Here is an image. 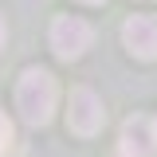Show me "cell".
Instances as JSON below:
<instances>
[{"mask_svg": "<svg viewBox=\"0 0 157 157\" xmlns=\"http://www.w3.org/2000/svg\"><path fill=\"white\" fill-rule=\"evenodd\" d=\"M55 75L43 71V67H28L16 82V110L28 126H47L51 114H55Z\"/></svg>", "mask_w": 157, "mask_h": 157, "instance_id": "6da1fadb", "label": "cell"}, {"mask_svg": "<svg viewBox=\"0 0 157 157\" xmlns=\"http://www.w3.org/2000/svg\"><path fill=\"white\" fill-rule=\"evenodd\" d=\"M102 122H106V110H102V98L90 90V86H75L71 98H67V126L75 130V134L90 137L102 130Z\"/></svg>", "mask_w": 157, "mask_h": 157, "instance_id": "7a4b0ae2", "label": "cell"}, {"mask_svg": "<svg viewBox=\"0 0 157 157\" xmlns=\"http://www.w3.org/2000/svg\"><path fill=\"white\" fill-rule=\"evenodd\" d=\"M122 43L134 59H157V16L137 12L122 24Z\"/></svg>", "mask_w": 157, "mask_h": 157, "instance_id": "277c9868", "label": "cell"}, {"mask_svg": "<svg viewBox=\"0 0 157 157\" xmlns=\"http://www.w3.org/2000/svg\"><path fill=\"white\" fill-rule=\"evenodd\" d=\"M82 4H106V0H82Z\"/></svg>", "mask_w": 157, "mask_h": 157, "instance_id": "ba28073f", "label": "cell"}, {"mask_svg": "<svg viewBox=\"0 0 157 157\" xmlns=\"http://www.w3.org/2000/svg\"><path fill=\"white\" fill-rule=\"evenodd\" d=\"M94 39V28L78 16H55L51 24V51L59 59H78Z\"/></svg>", "mask_w": 157, "mask_h": 157, "instance_id": "3957f363", "label": "cell"}, {"mask_svg": "<svg viewBox=\"0 0 157 157\" xmlns=\"http://www.w3.org/2000/svg\"><path fill=\"white\" fill-rule=\"evenodd\" d=\"M12 122H8V114H4V110H0V157L8 153V149H12Z\"/></svg>", "mask_w": 157, "mask_h": 157, "instance_id": "8992f818", "label": "cell"}, {"mask_svg": "<svg viewBox=\"0 0 157 157\" xmlns=\"http://www.w3.org/2000/svg\"><path fill=\"white\" fill-rule=\"evenodd\" d=\"M157 153V122L153 118H126L122 122V157H153Z\"/></svg>", "mask_w": 157, "mask_h": 157, "instance_id": "5b68a950", "label": "cell"}, {"mask_svg": "<svg viewBox=\"0 0 157 157\" xmlns=\"http://www.w3.org/2000/svg\"><path fill=\"white\" fill-rule=\"evenodd\" d=\"M4 36H8V28H4V16H0V51H4Z\"/></svg>", "mask_w": 157, "mask_h": 157, "instance_id": "52a82bcc", "label": "cell"}]
</instances>
